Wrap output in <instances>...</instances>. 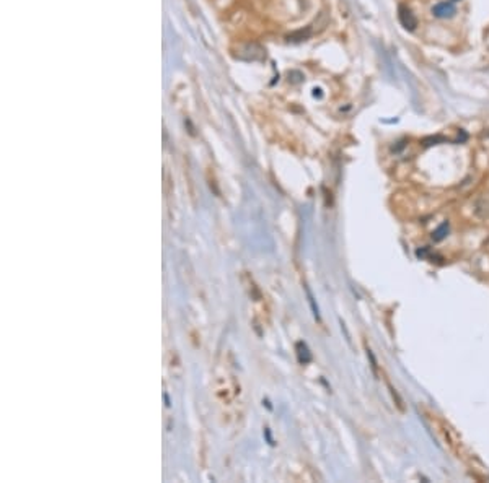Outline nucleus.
<instances>
[{"mask_svg":"<svg viewBox=\"0 0 489 483\" xmlns=\"http://www.w3.org/2000/svg\"><path fill=\"white\" fill-rule=\"evenodd\" d=\"M398 18H400V23H401L403 27H405L408 31L416 30V27H417V20H416L414 13L411 12L406 5H400V8H398Z\"/></svg>","mask_w":489,"mask_h":483,"instance_id":"obj_1","label":"nucleus"},{"mask_svg":"<svg viewBox=\"0 0 489 483\" xmlns=\"http://www.w3.org/2000/svg\"><path fill=\"white\" fill-rule=\"evenodd\" d=\"M328 23H330V16H328V13H326V12H321V13L318 15V18L315 20L312 30H315V31H321V30H324V27H326V24H328Z\"/></svg>","mask_w":489,"mask_h":483,"instance_id":"obj_5","label":"nucleus"},{"mask_svg":"<svg viewBox=\"0 0 489 483\" xmlns=\"http://www.w3.org/2000/svg\"><path fill=\"white\" fill-rule=\"evenodd\" d=\"M266 56L264 49L256 44V42H251V44H246L242 50H240V57L246 59V60H263Z\"/></svg>","mask_w":489,"mask_h":483,"instance_id":"obj_2","label":"nucleus"},{"mask_svg":"<svg viewBox=\"0 0 489 483\" xmlns=\"http://www.w3.org/2000/svg\"><path fill=\"white\" fill-rule=\"evenodd\" d=\"M432 13H434V16H437V18H452V16L457 13V8L452 2H440V4L434 5Z\"/></svg>","mask_w":489,"mask_h":483,"instance_id":"obj_3","label":"nucleus"},{"mask_svg":"<svg viewBox=\"0 0 489 483\" xmlns=\"http://www.w3.org/2000/svg\"><path fill=\"white\" fill-rule=\"evenodd\" d=\"M475 215L481 220H489V194H483L476 199Z\"/></svg>","mask_w":489,"mask_h":483,"instance_id":"obj_4","label":"nucleus"},{"mask_svg":"<svg viewBox=\"0 0 489 483\" xmlns=\"http://www.w3.org/2000/svg\"><path fill=\"white\" fill-rule=\"evenodd\" d=\"M390 391H391V395H393V399H397V405H398V409L400 410H405V405H403V399L398 395V392L393 389V387L390 386Z\"/></svg>","mask_w":489,"mask_h":483,"instance_id":"obj_7","label":"nucleus"},{"mask_svg":"<svg viewBox=\"0 0 489 483\" xmlns=\"http://www.w3.org/2000/svg\"><path fill=\"white\" fill-rule=\"evenodd\" d=\"M447 235H449V223H447V221H444L442 225L432 233V239H434V241H437V243H439V241H442V239H444L445 236H447Z\"/></svg>","mask_w":489,"mask_h":483,"instance_id":"obj_6","label":"nucleus"}]
</instances>
